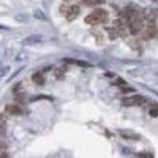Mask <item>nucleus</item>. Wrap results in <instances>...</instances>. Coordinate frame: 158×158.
<instances>
[{
    "label": "nucleus",
    "instance_id": "nucleus-8",
    "mask_svg": "<svg viewBox=\"0 0 158 158\" xmlns=\"http://www.w3.org/2000/svg\"><path fill=\"white\" fill-rule=\"evenodd\" d=\"M106 32L109 33V38H111V40H115V38L119 37V30H117V27H107Z\"/></svg>",
    "mask_w": 158,
    "mask_h": 158
},
{
    "label": "nucleus",
    "instance_id": "nucleus-7",
    "mask_svg": "<svg viewBox=\"0 0 158 158\" xmlns=\"http://www.w3.org/2000/svg\"><path fill=\"white\" fill-rule=\"evenodd\" d=\"M63 62H67V63H73V65H79V67H86L88 68L90 65L87 63V62H82V60H73V59H65Z\"/></svg>",
    "mask_w": 158,
    "mask_h": 158
},
{
    "label": "nucleus",
    "instance_id": "nucleus-5",
    "mask_svg": "<svg viewBox=\"0 0 158 158\" xmlns=\"http://www.w3.org/2000/svg\"><path fill=\"white\" fill-rule=\"evenodd\" d=\"M6 112H10V114H24L25 111L21 107V105H8L6 106Z\"/></svg>",
    "mask_w": 158,
    "mask_h": 158
},
{
    "label": "nucleus",
    "instance_id": "nucleus-1",
    "mask_svg": "<svg viewBox=\"0 0 158 158\" xmlns=\"http://www.w3.org/2000/svg\"><path fill=\"white\" fill-rule=\"evenodd\" d=\"M145 30L144 38H157L158 37V25H157V13L153 10H145Z\"/></svg>",
    "mask_w": 158,
    "mask_h": 158
},
{
    "label": "nucleus",
    "instance_id": "nucleus-10",
    "mask_svg": "<svg viewBox=\"0 0 158 158\" xmlns=\"http://www.w3.org/2000/svg\"><path fill=\"white\" fill-rule=\"evenodd\" d=\"M92 35H93L95 38H97V41L100 44H103V40H105V38H103V35L100 32H97V30H92Z\"/></svg>",
    "mask_w": 158,
    "mask_h": 158
},
{
    "label": "nucleus",
    "instance_id": "nucleus-11",
    "mask_svg": "<svg viewBox=\"0 0 158 158\" xmlns=\"http://www.w3.org/2000/svg\"><path fill=\"white\" fill-rule=\"evenodd\" d=\"M149 114L152 115V117H158V105H153L152 107L149 109Z\"/></svg>",
    "mask_w": 158,
    "mask_h": 158
},
{
    "label": "nucleus",
    "instance_id": "nucleus-2",
    "mask_svg": "<svg viewBox=\"0 0 158 158\" xmlns=\"http://www.w3.org/2000/svg\"><path fill=\"white\" fill-rule=\"evenodd\" d=\"M107 19H109L107 11L103 10V8H97V10L92 11V13H88L84 21H86V24H88V25H97V24H105V22H107Z\"/></svg>",
    "mask_w": 158,
    "mask_h": 158
},
{
    "label": "nucleus",
    "instance_id": "nucleus-12",
    "mask_svg": "<svg viewBox=\"0 0 158 158\" xmlns=\"http://www.w3.org/2000/svg\"><path fill=\"white\" fill-rule=\"evenodd\" d=\"M0 158H10V157H8V153H6V150H3V149H2V153H0Z\"/></svg>",
    "mask_w": 158,
    "mask_h": 158
},
{
    "label": "nucleus",
    "instance_id": "nucleus-9",
    "mask_svg": "<svg viewBox=\"0 0 158 158\" xmlns=\"http://www.w3.org/2000/svg\"><path fill=\"white\" fill-rule=\"evenodd\" d=\"M43 40L41 37H27L24 40V44H35V43H40Z\"/></svg>",
    "mask_w": 158,
    "mask_h": 158
},
{
    "label": "nucleus",
    "instance_id": "nucleus-4",
    "mask_svg": "<svg viewBox=\"0 0 158 158\" xmlns=\"http://www.w3.org/2000/svg\"><path fill=\"white\" fill-rule=\"evenodd\" d=\"M79 13H81L79 5H70V6H68V10H67V13H65L63 16H65L67 21H73V19H76L79 16Z\"/></svg>",
    "mask_w": 158,
    "mask_h": 158
},
{
    "label": "nucleus",
    "instance_id": "nucleus-6",
    "mask_svg": "<svg viewBox=\"0 0 158 158\" xmlns=\"http://www.w3.org/2000/svg\"><path fill=\"white\" fill-rule=\"evenodd\" d=\"M32 79H33V82H35L37 86H43L44 84V74L43 73H35V74L32 76Z\"/></svg>",
    "mask_w": 158,
    "mask_h": 158
},
{
    "label": "nucleus",
    "instance_id": "nucleus-14",
    "mask_svg": "<svg viewBox=\"0 0 158 158\" xmlns=\"http://www.w3.org/2000/svg\"><path fill=\"white\" fill-rule=\"evenodd\" d=\"M139 157H141V158H152V155H150V153H141Z\"/></svg>",
    "mask_w": 158,
    "mask_h": 158
},
{
    "label": "nucleus",
    "instance_id": "nucleus-13",
    "mask_svg": "<svg viewBox=\"0 0 158 158\" xmlns=\"http://www.w3.org/2000/svg\"><path fill=\"white\" fill-rule=\"evenodd\" d=\"M37 18H40V19H46L44 13H40V11H37Z\"/></svg>",
    "mask_w": 158,
    "mask_h": 158
},
{
    "label": "nucleus",
    "instance_id": "nucleus-3",
    "mask_svg": "<svg viewBox=\"0 0 158 158\" xmlns=\"http://www.w3.org/2000/svg\"><path fill=\"white\" fill-rule=\"evenodd\" d=\"M147 101L145 97H142V95H130V97H125L122 98V105L130 107V106H142L144 103Z\"/></svg>",
    "mask_w": 158,
    "mask_h": 158
}]
</instances>
